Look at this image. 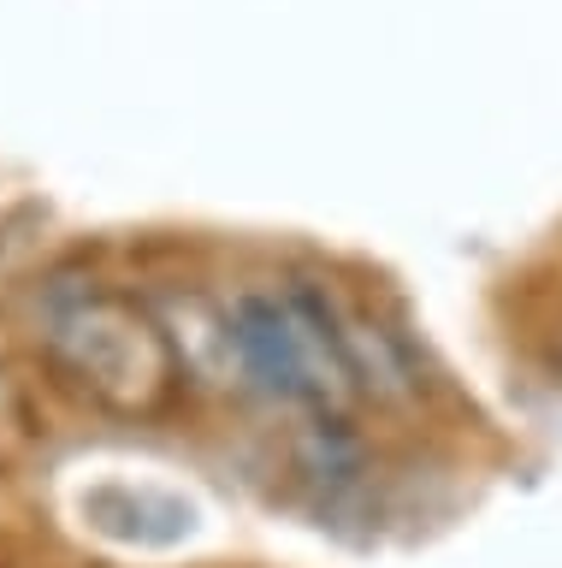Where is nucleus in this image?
Returning a JSON list of instances; mask_svg holds the SVG:
<instances>
[{
    "instance_id": "nucleus-1",
    "label": "nucleus",
    "mask_w": 562,
    "mask_h": 568,
    "mask_svg": "<svg viewBox=\"0 0 562 568\" xmlns=\"http://www.w3.org/2000/svg\"><path fill=\"white\" fill-rule=\"evenodd\" d=\"M30 320H37V344L48 362L113 415H154L178 385V355H172L161 314L108 278H48Z\"/></svg>"
},
{
    "instance_id": "nucleus-2",
    "label": "nucleus",
    "mask_w": 562,
    "mask_h": 568,
    "mask_svg": "<svg viewBox=\"0 0 562 568\" xmlns=\"http://www.w3.org/2000/svg\"><path fill=\"white\" fill-rule=\"evenodd\" d=\"M225 337H232L237 385L260 390L267 403L308 408V415H344V403L356 397L338 337H331L326 284H243L225 302Z\"/></svg>"
},
{
    "instance_id": "nucleus-3",
    "label": "nucleus",
    "mask_w": 562,
    "mask_h": 568,
    "mask_svg": "<svg viewBox=\"0 0 562 568\" xmlns=\"http://www.w3.org/2000/svg\"><path fill=\"white\" fill-rule=\"evenodd\" d=\"M326 308H331V337H338V355L349 367V385L356 397H374V403H415L420 397V367H415V349L402 344V332H391L374 308L361 302H344L338 291L326 284Z\"/></svg>"
},
{
    "instance_id": "nucleus-4",
    "label": "nucleus",
    "mask_w": 562,
    "mask_h": 568,
    "mask_svg": "<svg viewBox=\"0 0 562 568\" xmlns=\"http://www.w3.org/2000/svg\"><path fill=\"white\" fill-rule=\"evenodd\" d=\"M30 433V415H24V397H19V385L0 373V438H24Z\"/></svg>"
}]
</instances>
